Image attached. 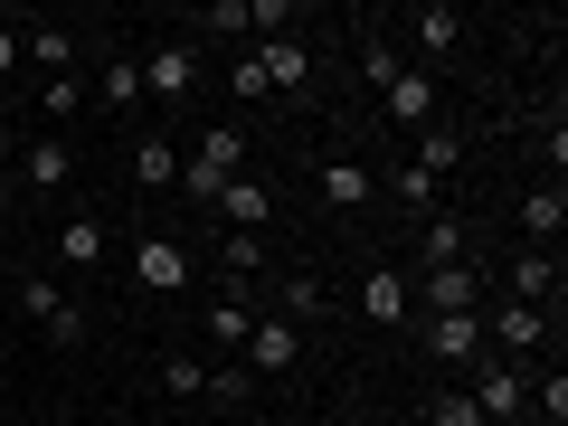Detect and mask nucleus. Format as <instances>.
Returning a JSON list of instances; mask_svg holds the SVG:
<instances>
[{
  "label": "nucleus",
  "mask_w": 568,
  "mask_h": 426,
  "mask_svg": "<svg viewBox=\"0 0 568 426\" xmlns=\"http://www.w3.org/2000/svg\"><path fill=\"white\" fill-rule=\"evenodd\" d=\"M237 171H246V133H237V123H209V133H200V152L181 162V190H190V200H219V190L237 181Z\"/></svg>",
  "instance_id": "1"
},
{
  "label": "nucleus",
  "mask_w": 568,
  "mask_h": 426,
  "mask_svg": "<svg viewBox=\"0 0 568 426\" xmlns=\"http://www.w3.org/2000/svg\"><path fill=\"white\" fill-rule=\"evenodd\" d=\"M237 369H246V379H294V369H304V323H284V313H265V323L246 332Z\"/></svg>",
  "instance_id": "2"
},
{
  "label": "nucleus",
  "mask_w": 568,
  "mask_h": 426,
  "mask_svg": "<svg viewBox=\"0 0 568 426\" xmlns=\"http://www.w3.org/2000/svg\"><path fill=\"white\" fill-rule=\"evenodd\" d=\"M465 398L484 407V426H503V417H521V407H530V379H521L511 361H474V388H465Z\"/></svg>",
  "instance_id": "3"
},
{
  "label": "nucleus",
  "mask_w": 568,
  "mask_h": 426,
  "mask_svg": "<svg viewBox=\"0 0 568 426\" xmlns=\"http://www.w3.org/2000/svg\"><path fill=\"white\" fill-rule=\"evenodd\" d=\"M426 361L474 369L484 361V313H426Z\"/></svg>",
  "instance_id": "4"
},
{
  "label": "nucleus",
  "mask_w": 568,
  "mask_h": 426,
  "mask_svg": "<svg viewBox=\"0 0 568 426\" xmlns=\"http://www.w3.org/2000/svg\"><path fill=\"white\" fill-rule=\"evenodd\" d=\"M20 313L48 332V342H85V313L67 304V284H48V275H29V284H20Z\"/></svg>",
  "instance_id": "5"
},
{
  "label": "nucleus",
  "mask_w": 568,
  "mask_h": 426,
  "mask_svg": "<svg viewBox=\"0 0 568 426\" xmlns=\"http://www.w3.org/2000/svg\"><path fill=\"white\" fill-rule=\"evenodd\" d=\"M133 284H142V294H181V284H190V246L181 237H142L133 246Z\"/></svg>",
  "instance_id": "6"
},
{
  "label": "nucleus",
  "mask_w": 568,
  "mask_h": 426,
  "mask_svg": "<svg viewBox=\"0 0 568 426\" xmlns=\"http://www.w3.org/2000/svg\"><path fill=\"white\" fill-rule=\"evenodd\" d=\"M379 95H388V123H407V133H426V123H436V77H426V67H398Z\"/></svg>",
  "instance_id": "7"
},
{
  "label": "nucleus",
  "mask_w": 568,
  "mask_h": 426,
  "mask_svg": "<svg viewBox=\"0 0 568 426\" xmlns=\"http://www.w3.org/2000/svg\"><path fill=\"white\" fill-rule=\"evenodd\" d=\"M219 219H227V237H265V219H275V190L237 171V181L219 190Z\"/></svg>",
  "instance_id": "8"
},
{
  "label": "nucleus",
  "mask_w": 568,
  "mask_h": 426,
  "mask_svg": "<svg viewBox=\"0 0 568 426\" xmlns=\"http://www.w3.org/2000/svg\"><path fill=\"white\" fill-rule=\"evenodd\" d=\"M407 39H417V58H455V48H465V10L426 0V10H407Z\"/></svg>",
  "instance_id": "9"
},
{
  "label": "nucleus",
  "mask_w": 568,
  "mask_h": 426,
  "mask_svg": "<svg viewBox=\"0 0 568 426\" xmlns=\"http://www.w3.org/2000/svg\"><path fill=\"white\" fill-rule=\"evenodd\" d=\"M190 85H200V58H190V48H152V58H142V95L181 104Z\"/></svg>",
  "instance_id": "10"
},
{
  "label": "nucleus",
  "mask_w": 568,
  "mask_h": 426,
  "mask_svg": "<svg viewBox=\"0 0 568 426\" xmlns=\"http://www.w3.org/2000/svg\"><path fill=\"white\" fill-rule=\"evenodd\" d=\"M67 181H77V152H67L58 133H39L20 152V190H67Z\"/></svg>",
  "instance_id": "11"
},
{
  "label": "nucleus",
  "mask_w": 568,
  "mask_h": 426,
  "mask_svg": "<svg viewBox=\"0 0 568 426\" xmlns=\"http://www.w3.org/2000/svg\"><path fill=\"white\" fill-rule=\"evenodd\" d=\"M417 256H426V275H436V265H465V219H455V209H426L417 219Z\"/></svg>",
  "instance_id": "12"
},
{
  "label": "nucleus",
  "mask_w": 568,
  "mask_h": 426,
  "mask_svg": "<svg viewBox=\"0 0 568 426\" xmlns=\"http://www.w3.org/2000/svg\"><path fill=\"white\" fill-rule=\"evenodd\" d=\"M549 294H559V256H549V246H530V256H511V304H530V313H540Z\"/></svg>",
  "instance_id": "13"
},
{
  "label": "nucleus",
  "mask_w": 568,
  "mask_h": 426,
  "mask_svg": "<svg viewBox=\"0 0 568 426\" xmlns=\"http://www.w3.org/2000/svg\"><path fill=\"white\" fill-rule=\"evenodd\" d=\"M256 67H265V85H275V95H294V85L313 77V58H304V39H294V29H284V39H265Z\"/></svg>",
  "instance_id": "14"
},
{
  "label": "nucleus",
  "mask_w": 568,
  "mask_h": 426,
  "mask_svg": "<svg viewBox=\"0 0 568 426\" xmlns=\"http://www.w3.org/2000/svg\"><path fill=\"white\" fill-rule=\"evenodd\" d=\"M521 227H530V246H559V227H568V190L540 181V190L521 200Z\"/></svg>",
  "instance_id": "15"
},
{
  "label": "nucleus",
  "mask_w": 568,
  "mask_h": 426,
  "mask_svg": "<svg viewBox=\"0 0 568 426\" xmlns=\"http://www.w3.org/2000/svg\"><path fill=\"white\" fill-rule=\"evenodd\" d=\"M484 342H503V351H521V361H530V351L549 342V323H540V313H530V304H503V313H493V323H484Z\"/></svg>",
  "instance_id": "16"
},
{
  "label": "nucleus",
  "mask_w": 568,
  "mask_h": 426,
  "mask_svg": "<svg viewBox=\"0 0 568 426\" xmlns=\"http://www.w3.org/2000/svg\"><path fill=\"white\" fill-rule=\"evenodd\" d=\"M133 190H181V152H171L162 133L133 142Z\"/></svg>",
  "instance_id": "17"
},
{
  "label": "nucleus",
  "mask_w": 568,
  "mask_h": 426,
  "mask_svg": "<svg viewBox=\"0 0 568 426\" xmlns=\"http://www.w3.org/2000/svg\"><path fill=\"white\" fill-rule=\"evenodd\" d=\"M361 313H369V323H407V275H398V265H369Z\"/></svg>",
  "instance_id": "18"
},
{
  "label": "nucleus",
  "mask_w": 568,
  "mask_h": 426,
  "mask_svg": "<svg viewBox=\"0 0 568 426\" xmlns=\"http://www.w3.org/2000/svg\"><path fill=\"white\" fill-rule=\"evenodd\" d=\"M323 200H332V209H369V200H379V171H361V162H323Z\"/></svg>",
  "instance_id": "19"
},
{
  "label": "nucleus",
  "mask_w": 568,
  "mask_h": 426,
  "mask_svg": "<svg viewBox=\"0 0 568 426\" xmlns=\"http://www.w3.org/2000/svg\"><path fill=\"white\" fill-rule=\"evenodd\" d=\"M417 304H426V313H474V265H436Z\"/></svg>",
  "instance_id": "20"
},
{
  "label": "nucleus",
  "mask_w": 568,
  "mask_h": 426,
  "mask_svg": "<svg viewBox=\"0 0 568 426\" xmlns=\"http://www.w3.org/2000/svg\"><path fill=\"white\" fill-rule=\"evenodd\" d=\"M29 58H39L48 77H77V29H58V20H29Z\"/></svg>",
  "instance_id": "21"
},
{
  "label": "nucleus",
  "mask_w": 568,
  "mask_h": 426,
  "mask_svg": "<svg viewBox=\"0 0 568 426\" xmlns=\"http://www.w3.org/2000/svg\"><path fill=\"white\" fill-rule=\"evenodd\" d=\"M379 190H388V200L407 209V219H426V209H436V181H426L417 162H398V171H379Z\"/></svg>",
  "instance_id": "22"
},
{
  "label": "nucleus",
  "mask_w": 568,
  "mask_h": 426,
  "mask_svg": "<svg viewBox=\"0 0 568 426\" xmlns=\"http://www.w3.org/2000/svg\"><path fill=\"white\" fill-rule=\"evenodd\" d=\"M200 332L227 351V361H237V351H246V332H256V313H246V304H209V323H200Z\"/></svg>",
  "instance_id": "23"
},
{
  "label": "nucleus",
  "mask_w": 568,
  "mask_h": 426,
  "mask_svg": "<svg viewBox=\"0 0 568 426\" xmlns=\"http://www.w3.org/2000/svg\"><path fill=\"white\" fill-rule=\"evenodd\" d=\"M455 162H465V142H455L446 123H426V133H417V171H426V181H446Z\"/></svg>",
  "instance_id": "24"
},
{
  "label": "nucleus",
  "mask_w": 568,
  "mask_h": 426,
  "mask_svg": "<svg viewBox=\"0 0 568 426\" xmlns=\"http://www.w3.org/2000/svg\"><path fill=\"white\" fill-rule=\"evenodd\" d=\"M142 104V58H114L104 67V114H133Z\"/></svg>",
  "instance_id": "25"
},
{
  "label": "nucleus",
  "mask_w": 568,
  "mask_h": 426,
  "mask_svg": "<svg viewBox=\"0 0 568 426\" xmlns=\"http://www.w3.org/2000/svg\"><path fill=\"white\" fill-rule=\"evenodd\" d=\"M58 256H67V265H95V256H104V219H67V227H58Z\"/></svg>",
  "instance_id": "26"
},
{
  "label": "nucleus",
  "mask_w": 568,
  "mask_h": 426,
  "mask_svg": "<svg viewBox=\"0 0 568 426\" xmlns=\"http://www.w3.org/2000/svg\"><path fill=\"white\" fill-rule=\"evenodd\" d=\"M219 265H227V284H256V275H265V237H227Z\"/></svg>",
  "instance_id": "27"
},
{
  "label": "nucleus",
  "mask_w": 568,
  "mask_h": 426,
  "mask_svg": "<svg viewBox=\"0 0 568 426\" xmlns=\"http://www.w3.org/2000/svg\"><path fill=\"white\" fill-rule=\"evenodd\" d=\"M162 388H171V398H209V369L190 361V351H171V361H162Z\"/></svg>",
  "instance_id": "28"
},
{
  "label": "nucleus",
  "mask_w": 568,
  "mask_h": 426,
  "mask_svg": "<svg viewBox=\"0 0 568 426\" xmlns=\"http://www.w3.org/2000/svg\"><path fill=\"white\" fill-rule=\"evenodd\" d=\"M39 114H58V123L85 114V77H48V85H39Z\"/></svg>",
  "instance_id": "29"
},
{
  "label": "nucleus",
  "mask_w": 568,
  "mask_h": 426,
  "mask_svg": "<svg viewBox=\"0 0 568 426\" xmlns=\"http://www.w3.org/2000/svg\"><path fill=\"white\" fill-rule=\"evenodd\" d=\"M323 313V275H284V323H313Z\"/></svg>",
  "instance_id": "30"
},
{
  "label": "nucleus",
  "mask_w": 568,
  "mask_h": 426,
  "mask_svg": "<svg viewBox=\"0 0 568 426\" xmlns=\"http://www.w3.org/2000/svg\"><path fill=\"white\" fill-rule=\"evenodd\" d=\"M530 407H540L549 426H568V369H549V379H540V398H530Z\"/></svg>",
  "instance_id": "31"
},
{
  "label": "nucleus",
  "mask_w": 568,
  "mask_h": 426,
  "mask_svg": "<svg viewBox=\"0 0 568 426\" xmlns=\"http://www.w3.org/2000/svg\"><path fill=\"white\" fill-rule=\"evenodd\" d=\"M209 398H227V407H246V369H237V361H219V369H209Z\"/></svg>",
  "instance_id": "32"
},
{
  "label": "nucleus",
  "mask_w": 568,
  "mask_h": 426,
  "mask_svg": "<svg viewBox=\"0 0 568 426\" xmlns=\"http://www.w3.org/2000/svg\"><path fill=\"white\" fill-rule=\"evenodd\" d=\"M361 67H369V85H388V77H398V48H388V39H361Z\"/></svg>",
  "instance_id": "33"
},
{
  "label": "nucleus",
  "mask_w": 568,
  "mask_h": 426,
  "mask_svg": "<svg viewBox=\"0 0 568 426\" xmlns=\"http://www.w3.org/2000/svg\"><path fill=\"white\" fill-rule=\"evenodd\" d=\"M265 95H275V85H265V67H256V48H246V58H237V104H265Z\"/></svg>",
  "instance_id": "34"
},
{
  "label": "nucleus",
  "mask_w": 568,
  "mask_h": 426,
  "mask_svg": "<svg viewBox=\"0 0 568 426\" xmlns=\"http://www.w3.org/2000/svg\"><path fill=\"white\" fill-rule=\"evenodd\" d=\"M426 426H484V407H474V398H436V417H426Z\"/></svg>",
  "instance_id": "35"
},
{
  "label": "nucleus",
  "mask_w": 568,
  "mask_h": 426,
  "mask_svg": "<svg viewBox=\"0 0 568 426\" xmlns=\"http://www.w3.org/2000/svg\"><path fill=\"white\" fill-rule=\"evenodd\" d=\"M10 67H20V29H0V77H10Z\"/></svg>",
  "instance_id": "36"
},
{
  "label": "nucleus",
  "mask_w": 568,
  "mask_h": 426,
  "mask_svg": "<svg viewBox=\"0 0 568 426\" xmlns=\"http://www.w3.org/2000/svg\"><path fill=\"white\" fill-rule=\"evenodd\" d=\"M246 426H265V417H246Z\"/></svg>",
  "instance_id": "37"
}]
</instances>
